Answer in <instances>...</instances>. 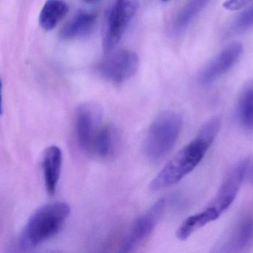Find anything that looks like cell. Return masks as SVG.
Returning <instances> with one entry per match:
<instances>
[{"label": "cell", "instance_id": "obj_22", "mask_svg": "<svg viewBox=\"0 0 253 253\" xmlns=\"http://www.w3.org/2000/svg\"><path fill=\"white\" fill-rule=\"evenodd\" d=\"M164 1H167V0H164Z\"/></svg>", "mask_w": 253, "mask_h": 253}, {"label": "cell", "instance_id": "obj_10", "mask_svg": "<svg viewBox=\"0 0 253 253\" xmlns=\"http://www.w3.org/2000/svg\"><path fill=\"white\" fill-rule=\"evenodd\" d=\"M240 43H233L215 56L201 73L200 81L203 84H210L219 78L230 69L242 55Z\"/></svg>", "mask_w": 253, "mask_h": 253}, {"label": "cell", "instance_id": "obj_3", "mask_svg": "<svg viewBox=\"0 0 253 253\" xmlns=\"http://www.w3.org/2000/svg\"><path fill=\"white\" fill-rule=\"evenodd\" d=\"M183 120L175 111H165L150 125L144 141V152L153 163H159L168 155L176 144Z\"/></svg>", "mask_w": 253, "mask_h": 253}, {"label": "cell", "instance_id": "obj_6", "mask_svg": "<svg viewBox=\"0 0 253 253\" xmlns=\"http://www.w3.org/2000/svg\"><path fill=\"white\" fill-rule=\"evenodd\" d=\"M138 0H115L108 18L104 51L111 52L120 43L126 27L135 16Z\"/></svg>", "mask_w": 253, "mask_h": 253}, {"label": "cell", "instance_id": "obj_18", "mask_svg": "<svg viewBox=\"0 0 253 253\" xmlns=\"http://www.w3.org/2000/svg\"><path fill=\"white\" fill-rule=\"evenodd\" d=\"M251 0H227L224 7L227 10H237L246 5Z\"/></svg>", "mask_w": 253, "mask_h": 253}, {"label": "cell", "instance_id": "obj_20", "mask_svg": "<svg viewBox=\"0 0 253 253\" xmlns=\"http://www.w3.org/2000/svg\"><path fill=\"white\" fill-rule=\"evenodd\" d=\"M2 85H1V79H0V115L2 114Z\"/></svg>", "mask_w": 253, "mask_h": 253}, {"label": "cell", "instance_id": "obj_11", "mask_svg": "<svg viewBox=\"0 0 253 253\" xmlns=\"http://www.w3.org/2000/svg\"><path fill=\"white\" fill-rule=\"evenodd\" d=\"M62 166V152L59 147L50 146L46 149L42 157L44 185L49 196L56 193Z\"/></svg>", "mask_w": 253, "mask_h": 253}, {"label": "cell", "instance_id": "obj_1", "mask_svg": "<svg viewBox=\"0 0 253 253\" xmlns=\"http://www.w3.org/2000/svg\"><path fill=\"white\" fill-rule=\"evenodd\" d=\"M219 117L208 120L196 136L162 168L150 184L152 192L172 187L193 172L206 155L221 128Z\"/></svg>", "mask_w": 253, "mask_h": 253}, {"label": "cell", "instance_id": "obj_21", "mask_svg": "<svg viewBox=\"0 0 253 253\" xmlns=\"http://www.w3.org/2000/svg\"><path fill=\"white\" fill-rule=\"evenodd\" d=\"M98 1V0H84V1L87 3H92L94 2V1Z\"/></svg>", "mask_w": 253, "mask_h": 253}, {"label": "cell", "instance_id": "obj_12", "mask_svg": "<svg viewBox=\"0 0 253 253\" xmlns=\"http://www.w3.org/2000/svg\"><path fill=\"white\" fill-rule=\"evenodd\" d=\"M96 21L95 13L80 11L64 25L61 30V37L64 40H71L85 37L93 31Z\"/></svg>", "mask_w": 253, "mask_h": 253}, {"label": "cell", "instance_id": "obj_15", "mask_svg": "<svg viewBox=\"0 0 253 253\" xmlns=\"http://www.w3.org/2000/svg\"><path fill=\"white\" fill-rule=\"evenodd\" d=\"M115 136L112 128L104 124L92 143L88 154L106 158L114 152Z\"/></svg>", "mask_w": 253, "mask_h": 253}, {"label": "cell", "instance_id": "obj_14", "mask_svg": "<svg viewBox=\"0 0 253 253\" xmlns=\"http://www.w3.org/2000/svg\"><path fill=\"white\" fill-rule=\"evenodd\" d=\"M68 11V5L63 0H47L40 11V26L45 31L53 30Z\"/></svg>", "mask_w": 253, "mask_h": 253}, {"label": "cell", "instance_id": "obj_16", "mask_svg": "<svg viewBox=\"0 0 253 253\" xmlns=\"http://www.w3.org/2000/svg\"><path fill=\"white\" fill-rule=\"evenodd\" d=\"M209 1L210 0H190L177 15L173 23L174 31L177 33L184 31Z\"/></svg>", "mask_w": 253, "mask_h": 253}, {"label": "cell", "instance_id": "obj_7", "mask_svg": "<svg viewBox=\"0 0 253 253\" xmlns=\"http://www.w3.org/2000/svg\"><path fill=\"white\" fill-rule=\"evenodd\" d=\"M167 199H159L132 224L120 251L131 253L149 239L166 208Z\"/></svg>", "mask_w": 253, "mask_h": 253}, {"label": "cell", "instance_id": "obj_17", "mask_svg": "<svg viewBox=\"0 0 253 253\" xmlns=\"http://www.w3.org/2000/svg\"><path fill=\"white\" fill-rule=\"evenodd\" d=\"M253 27V5L244 11L232 24L230 28L231 34L244 32Z\"/></svg>", "mask_w": 253, "mask_h": 253}, {"label": "cell", "instance_id": "obj_8", "mask_svg": "<svg viewBox=\"0 0 253 253\" xmlns=\"http://www.w3.org/2000/svg\"><path fill=\"white\" fill-rule=\"evenodd\" d=\"M138 57L132 51H117L101 63L99 71L106 80L115 83H123L136 72Z\"/></svg>", "mask_w": 253, "mask_h": 253}, {"label": "cell", "instance_id": "obj_13", "mask_svg": "<svg viewBox=\"0 0 253 253\" xmlns=\"http://www.w3.org/2000/svg\"><path fill=\"white\" fill-rule=\"evenodd\" d=\"M236 117L241 127L248 132L253 130V81L249 82L239 95Z\"/></svg>", "mask_w": 253, "mask_h": 253}, {"label": "cell", "instance_id": "obj_5", "mask_svg": "<svg viewBox=\"0 0 253 253\" xmlns=\"http://www.w3.org/2000/svg\"><path fill=\"white\" fill-rule=\"evenodd\" d=\"M253 247V203L242 209L214 247L213 252L242 253Z\"/></svg>", "mask_w": 253, "mask_h": 253}, {"label": "cell", "instance_id": "obj_4", "mask_svg": "<svg viewBox=\"0 0 253 253\" xmlns=\"http://www.w3.org/2000/svg\"><path fill=\"white\" fill-rule=\"evenodd\" d=\"M248 161V159H245L233 165L227 171L212 202L203 210L195 214L202 227L216 221L233 204L245 178Z\"/></svg>", "mask_w": 253, "mask_h": 253}, {"label": "cell", "instance_id": "obj_9", "mask_svg": "<svg viewBox=\"0 0 253 253\" xmlns=\"http://www.w3.org/2000/svg\"><path fill=\"white\" fill-rule=\"evenodd\" d=\"M103 125L96 107L90 104L79 107L76 114L75 133L78 145L83 151L88 153L93 140Z\"/></svg>", "mask_w": 253, "mask_h": 253}, {"label": "cell", "instance_id": "obj_2", "mask_svg": "<svg viewBox=\"0 0 253 253\" xmlns=\"http://www.w3.org/2000/svg\"><path fill=\"white\" fill-rule=\"evenodd\" d=\"M70 213L71 208L66 202H53L39 208L21 233L19 239L20 251H33L57 235Z\"/></svg>", "mask_w": 253, "mask_h": 253}, {"label": "cell", "instance_id": "obj_19", "mask_svg": "<svg viewBox=\"0 0 253 253\" xmlns=\"http://www.w3.org/2000/svg\"><path fill=\"white\" fill-rule=\"evenodd\" d=\"M246 176L249 178L251 182L253 183V160H248L246 174H245V177Z\"/></svg>", "mask_w": 253, "mask_h": 253}]
</instances>
